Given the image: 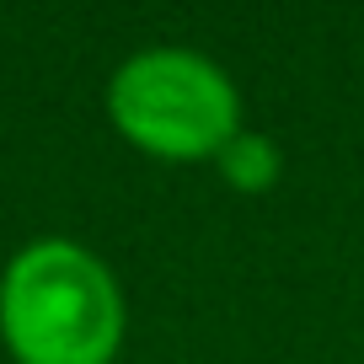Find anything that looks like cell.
Listing matches in <instances>:
<instances>
[{
	"label": "cell",
	"instance_id": "cell-3",
	"mask_svg": "<svg viewBox=\"0 0 364 364\" xmlns=\"http://www.w3.org/2000/svg\"><path fill=\"white\" fill-rule=\"evenodd\" d=\"M215 166L236 193H268L273 182H279V171H284V156H279V145H273L268 134L241 129V134L215 156Z\"/></svg>",
	"mask_w": 364,
	"mask_h": 364
},
{
	"label": "cell",
	"instance_id": "cell-1",
	"mask_svg": "<svg viewBox=\"0 0 364 364\" xmlns=\"http://www.w3.org/2000/svg\"><path fill=\"white\" fill-rule=\"evenodd\" d=\"M124 289L86 241L38 236L0 268V343L16 364H113Z\"/></svg>",
	"mask_w": 364,
	"mask_h": 364
},
{
	"label": "cell",
	"instance_id": "cell-2",
	"mask_svg": "<svg viewBox=\"0 0 364 364\" xmlns=\"http://www.w3.org/2000/svg\"><path fill=\"white\" fill-rule=\"evenodd\" d=\"M102 107L118 139L156 161H215L241 134L236 80L188 43H150L118 59Z\"/></svg>",
	"mask_w": 364,
	"mask_h": 364
}]
</instances>
